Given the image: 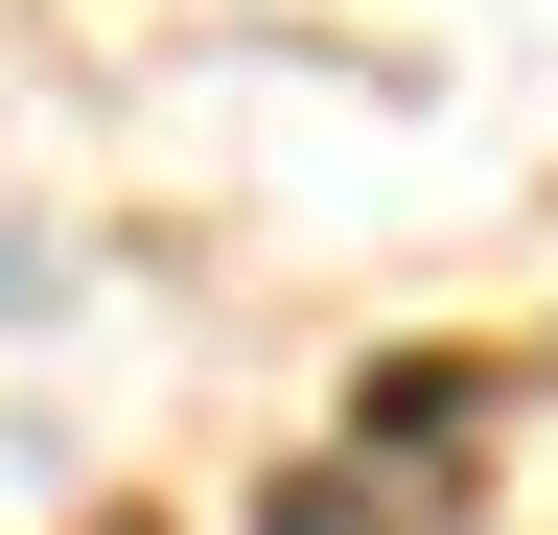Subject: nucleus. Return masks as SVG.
I'll list each match as a JSON object with an SVG mask.
<instances>
[{
	"instance_id": "obj_1",
	"label": "nucleus",
	"mask_w": 558,
	"mask_h": 535,
	"mask_svg": "<svg viewBox=\"0 0 558 535\" xmlns=\"http://www.w3.org/2000/svg\"><path fill=\"white\" fill-rule=\"evenodd\" d=\"M256 535H418V512H396V489H373V465H303V489H279V512H256Z\"/></svg>"
}]
</instances>
